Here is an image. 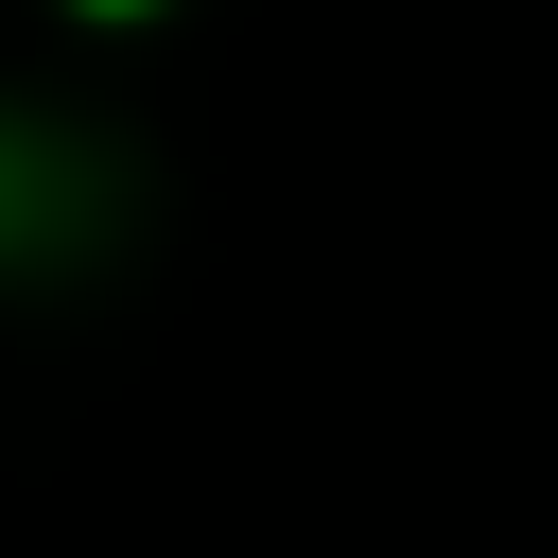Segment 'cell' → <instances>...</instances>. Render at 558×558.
<instances>
[{
	"label": "cell",
	"mask_w": 558,
	"mask_h": 558,
	"mask_svg": "<svg viewBox=\"0 0 558 558\" xmlns=\"http://www.w3.org/2000/svg\"><path fill=\"white\" fill-rule=\"evenodd\" d=\"M105 227H122V157H87V140L35 122V105H0V279L87 262Z\"/></svg>",
	"instance_id": "cell-1"
},
{
	"label": "cell",
	"mask_w": 558,
	"mask_h": 558,
	"mask_svg": "<svg viewBox=\"0 0 558 558\" xmlns=\"http://www.w3.org/2000/svg\"><path fill=\"white\" fill-rule=\"evenodd\" d=\"M105 17H122V0H105Z\"/></svg>",
	"instance_id": "cell-2"
}]
</instances>
